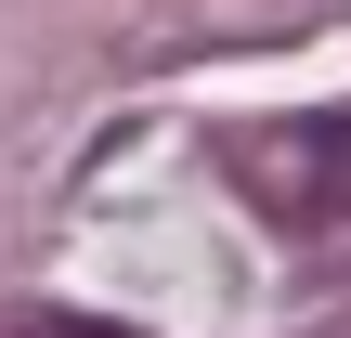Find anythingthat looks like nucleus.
<instances>
[{
	"label": "nucleus",
	"instance_id": "1",
	"mask_svg": "<svg viewBox=\"0 0 351 338\" xmlns=\"http://www.w3.org/2000/svg\"><path fill=\"white\" fill-rule=\"evenodd\" d=\"M221 169H234V195L261 208V221H351V104L326 117H274V130H234L221 143Z\"/></svg>",
	"mask_w": 351,
	"mask_h": 338
},
{
	"label": "nucleus",
	"instance_id": "2",
	"mask_svg": "<svg viewBox=\"0 0 351 338\" xmlns=\"http://www.w3.org/2000/svg\"><path fill=\"white\" fill-rule=\"evenodd\" d=\"M0 338H143V326H104V313H13Z\"/></svg>",
	"mask_w": 351,
	"mask_h": 338
}]
</instances>
